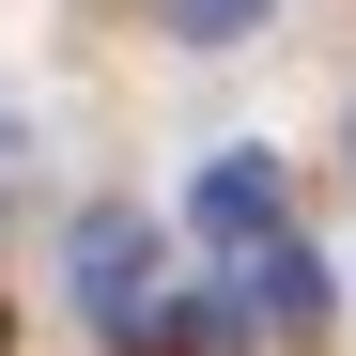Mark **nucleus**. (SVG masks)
<instances>
[{
	"label": "nucleus",
	"instance_id": "423d86ee",
	"mask_svg": "<svg viewBox=\"0 0 356 356\" xmlns=\"http://www.w3.org/2000/svg\"><path fill=\"white\" fill-rule=\"evenodd\" d=\"M341 155H356V124H341Z\"/></svg>",
	"mask_w": 356,
	"mask_h": 356
},
{
	"label": "nucleus",
	"instance_id": "20e7f679",
	"mask_svg": "<svg viewBox=\"0 0 356 356\" xmlns=\"http://www.w3.org/2000/svg\"><path fill=\"white\" fill-rule=\"evenodd\" d=\"M248 341H264V325H248V294H186L155 356H248Z\"/></svg>",
	"mask_w": 356,
	"mask_h": 356
},
{
	"label": "nucleus",
	"instance_id": "f03ea898",
	"mask_svg": "<svg viewBox=\"0 0 356 356\" xmlns=\"http://www.w3.org/2000/svg\"><path fill=\"white\" fill-rule=\"evenodd\" d=\"M186 232H202L217 264L279 248V232H294V202H279V155H202V186H186Z\"/></svg>",
	"mask_w": 356,
	"mask_h": 356
},
{
	"label": "nucleus",
	"instance_id": "7ed1b4c3",
	"mask_svg": "<svg viewBox=\"0 0 356 356\" xmlns=\"http://www.w3.org/2000/svg\"><path fill=\"white\" fill-rule=\"evenodd\" d=\"M232 279H248V325H279V341H325V310H341V279L294 248V232H279V248H248Z\"/></svg>",
	"mask_w": 356,
	"mask_h": 356
},
{
	"label": "nucleus",
	"instance_id": "f257e3e1",
	"mask_svg": "<svg viewBox=\"0 0 356 356\" xmlns=\"http://www.w3.org/2000/svg\"><path fill=\"white\" fill-rule=\"evenodd\" d=\"M63 294H78V325H93L108 356H155V341H170V279H155V217H124V202L63 217Z\"/></svg>",
	"mask_w": 356,
	"mask_h": 356
},
{
	"label": "nucleus",
	"instance_id": "39448f33",
	"mask_svg": "<svg viewBox=\"0 0 356 356\" xmlns=\"http://www.w3.org/2000/svg\"><path fill=\"white\" fill-rule=\"evenodd\" d=\"M170 31H186V47H232V31H264V0H170Z\"/></svg>",
	"mask_w": 356,
	"mask_h": 356
}]
</instances>
